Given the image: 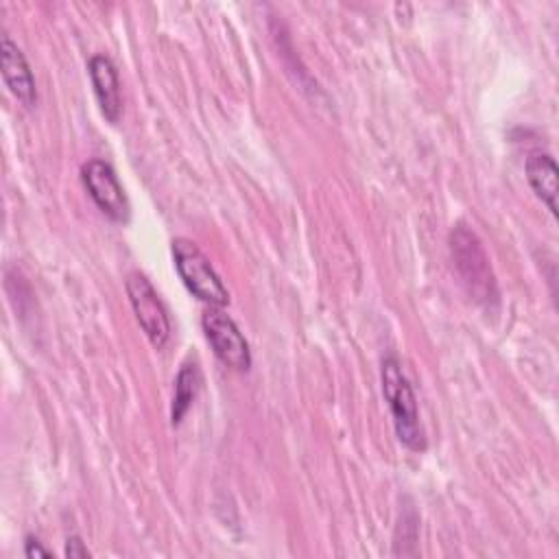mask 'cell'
<instances>
[{
  "label": "cell",
  "mask_w": 559,
  "mask_h": 559,
  "mask_svg": "<svg viewBox=\"0 0 559 559\" xmlns=\"http://www.w3.org/2000/svg\"><path fill=\"white\" fill-rule=\"evenodd\" d=\"M380 382H382V395L386 400V406L393 417V428L397 439L413 452L426 450V432L419 421L417 411V397L413 393V386L408 378L402 371V365L395 356H386L382 360L380 369Z\"/></svg>",
  "instance_id": "6da1fadb"
},
{
  "label": "cell",
  "mask_w": 559,
  "mask_h": 559,
  "mask_svg": "<svg viewBox=\"0 0 559 559\" xmlns=\"http://www.w3.org/2000/svg\"><path fill=\"white\" fill-rule=\"evenodd\" d=\"M450 251L454 266L467 286L469 295L480 304H491L498 299L496 277L489 266V258L483 249V242L465 225H459L450 234Z\"/></svg>",
  "instance_id": "7a4b0ae2"
},
{
  "label": "cell",
  "mask_w": 559,
  "mask_h": 559,
  "mask_svg": "<svg viewBox=\"0 0 559 559\" xmlns=\"http://www.w3.org/2000/svg\"><path fill=\"white\" fill-rule=\"evenodd\" d=\"M173 260L175 269L186 284V288L201 301L210 306H227L229 290L223 284L221 275L214 271L210 258L188 238L173 240Z\"/></svg>",
  "instance_id": "3957f363"
},
{
  "label": "cell",
  "mask_w": 559,
  "mask_h": 559,
  "mask_svg": "<svg viewBox=\"0 0 559 559\" xmlns=\"http://www.w3.org/2000/svg\"><path fill=\"white\" fill-rule=\"evenodd\" d=\"M124 290L129 297V304L135 312V319L140 328L144 330L146 338L159 349L166 345L170 336V319L166 312V306L162 304L157 290L148 282V277L140 271H133L124 280Z\"/></svg>",
  "instance_id": "277c9868"
},
{
  "label": "cell",
  "mask_w": 559,
  "mask_h": 559,
  "mask_svg": "<svg viewBox=\"0 0 559 559\" xmlns=\"http://www.w3.org/2000/svg\"><path fill=\"white\" fill-rule=\"evenodd\" d=\"M81 179H83V186L87 188L92 201L98 205V210L103 214H107L116 223L129 221V214H131L129 199H127L124 188L118 181V175L111 168V164H107L105 159H98V157L87 159L81 166Z\"/></svg>",
  "instance_id": "5b68a950"
},
{
  "label": "cell",
  "mask_w": 559,
  "mask_h": 559,
  "mask_svg": "<svg viewBox=\"0 0 559 559\" xmlns=\"http://www.w3.org/2000/svg\"><path fill=\"white\" fill-rule=\"evenodd\" d=\"M201 325L205 338L210 341L216 358L238 371H247L251 367V349L247 338L242 336L236 321L218 308L205 310L201 317Z\"/></svg>",
  "instance_id": "8992f818"
},
{
  "label": "cell",
  "mask_w": 559,
  "mask_h": 559,
  "mask_svg": "<svg viewBox=\"0 0 559 559\" xmlns=\"http://www.w3.org/2000/svg\"><path fill=\"white\" fill-rule=\"evenodd\" d=\"M0 68H2V79L9 87V92L24 107H33L35 100H37L33 72L26 63L24 52L17 48V44L7 33L0 39Z\"/></svg>",
  "instance_id": "52a82bcc"
},
{
  "label": "cell",
  "mask_w": 559,
  "mask_h": 559,
  "mask_svg": "<svg viewBox=\"0 0 559 559\" xmlns=\"http://www.w3.org/2000/svg\"><path fill=\"white\" fill-rule=\"evenodd\" d=\"M87 72H90L92 87L103 116L109 122H118L122 116V96H120V79L114 61L107 55H92L87 61Z\"/></svg>",
  "instance_id": "ba28073f"
},
{
  "label": "cell",
  "mask_w": 559,
  "mask_h": 559,
  "mask_svg": "<svg viewBox=\"0 0 559 559\" xmlns=\"http://www.w3.org/2000/svg\"><path fill=\"white\" fill-rule=\"evenodd\" d=\"M526 170V179L533 188V192L542 199V203L550 210L552 216H557V194H559V186H557V162L550 153H542L535 151L526 157L524 164Z\"/></svg>",
  "instance_id": "9c48e42d"
},
{
  "label": "cell",
  "mask_w": 559,
  "mask_h": 559,
  "mask_svg": "<svg viewBox=\"0 0 559 559\" xmlns=\"http://www.w3.org/2000/svg\"><path fill=\"white\" fill-rule=\"evenodd\" d=\"M201 386V371L197 365L186 362L175 380V395H173V408H170V421L173 426H177L183 415L188 413V408L192 406L197 393Z\"/></svg>",
  "instance_id": "30bf717a"
},
{
  "label": "cell",
  "mask_w": 559,
  "mask_h": 559,
  "mask_svg": "<svg viewBox=\"0 0 559 559\" xmlns=\"http://www.w3.org/2000/svg\"><path fill=\"white\" fill-rule=\"evenodd\" d=\"M66 557H70V559H87L90 557V550H87V546L83 544V539L81 537H76V535H72V537H68L66 539Z\"/></svg>",
  "instance_id": "8fae6325"
},
{
  "label": "cell",
  "mask_w": 559,
  "mask_h": 559,
  "mask_svg": "<svg viewBox=\"0 0 559 559\" xmlns=\"http://www.w3.org/2000/svg\"><path fill=\"white\" fill-rule=\"evenodd\" d=\"M24 555L28 557V559H46V557H52V552L48 550V548H44L41 546V542L37 539V537H33V535H28L26 537V542H24Z\"/></svg>",
  "instance_id": "7c38bea8"
}]
</instances>
